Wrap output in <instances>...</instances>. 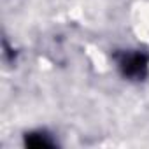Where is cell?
<instances>
[{
  "mask_svg": "<svg viewBox=\"0 0 149 149\" xmlns=\"http://www.w3.org/2000/svg\"><path fill=\"white\" fill-rule=\"evenodd\" d=\"M142 67H144V63H142L140 56H137V54L130 56L128 60H125V70H126V74H140Z\"/></svg>",
  "mask_w": 149,
  "mask_h": 149,
  "instance_id": "1",
  "label": "cell"
}]
</instances>
